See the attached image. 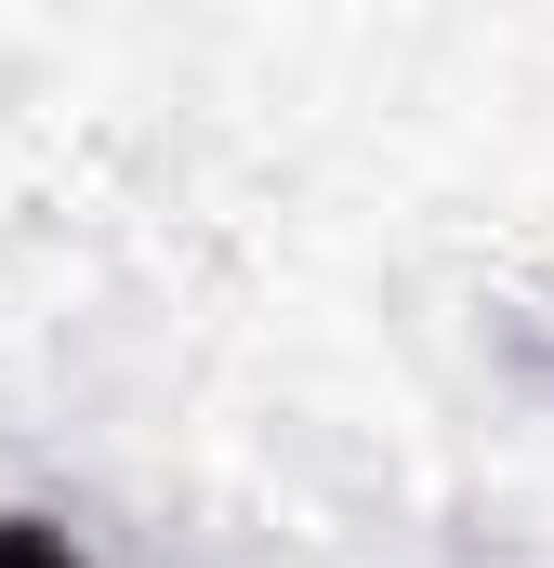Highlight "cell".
<instances>
[{"instance_id": "cell-1", "label": "cell", "mask_w": 554, "mask_h": 568, "mask_svg": "<svg viewBox=\"0 0 554 568\" xmlns=\"http://www.w3.org/2000/svg\"><path fill=\"white\" fill-rule=\"evenodd\" d=\"M0 568H93L80 542H53L40 516H0Z\"/></svg>"}]
</instances>
